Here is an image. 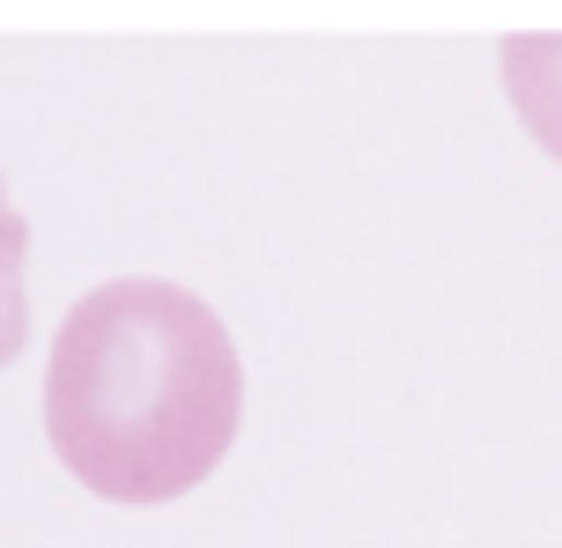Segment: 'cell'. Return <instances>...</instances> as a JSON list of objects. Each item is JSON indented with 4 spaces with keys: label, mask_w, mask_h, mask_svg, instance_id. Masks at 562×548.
Returning <instances> with one entry per match:
<instances>
[{
    "label": "cell",
    "mask_w": 562,
    "mask_h": 548,
    "mask_svg": "<svg viewBox=\"0 0 562 548\" xmlns=\"http://www.w3.org/2000/svg\"><path fill=\"white\" fill-rule=\"evenodd\" d=\"M245 364L223 318L178 282L89 289L53 334L45 437L53 460L104 504H170L237 445Z\"/></svg>",
    "instance_id": "cell-1"
},
{
    "label": "cell",
    "mask_w": 562,
    "mask_h": 548,
    "mask_svg": "<svg viewBox=\"0 0 562 548\" xmlns=\"http://www.w3.org/2000/svg\"><path fill=\"white\" fill-rule=\"evenodd\" d=\"M23 253H30V223L15 208H0V364H15L30 342V297H23Z\"/></svg>",
    "instance_id": "cell-3"
},
{
    "label": "cell",
    "mask_w": 562,
    "mask_h": 548,
    "mask_svg": "<svg viewBox=\"0 0 562 548\" xmlns=\"http://www.w3.org/2000/svg\"><path fill=\"white\" fill-rule=\"evenodd\" d=\"M0 208H8V201H0Z\"/></svg>",
    "instance_id": "cell-4"
},
{
    "label": "cell",
    "mask_w": 562,
    "mask_h": 548,
    "mask_svg": "<svg viewBox=\"0 0 562 548\" xmlns=\"http://www.w3.org/2000/svg\"><path fill=\"white\" fill-rule=\"evenodd\" d=\"M504 89L518 126L562 164V30H518L504 37Z\"/></svg>",
    "instance_id": "cell-2"
}]
</instances>
